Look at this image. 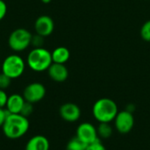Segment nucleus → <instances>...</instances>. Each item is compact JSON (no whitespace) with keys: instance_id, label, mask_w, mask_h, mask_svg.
I'll list each match as a JSON object with an SVG mask.
<instances>
[{"instance_id":"obj_3","label":"nucleus","mask_w":150,"mask_h":150,"mask_svg":"<svg viewBox=\"0 0 150 150\" xmlns=\"http://www.w3.org/2000/svg\"><path fill=\"white\" fill-rule=\"evenodd\" d=\"M52 63V54L44 47H35L28 54L27 65L35 72L47 70Z\"/></svg>"},{"instance_id":"obj_18","label":"nucleus","mask_w":150,"mask_h":150,"mask_svg":"<svg viewBox=\"0 0 150 150\" xmlns=\"http://www.w3.org/2000/svg\"><path fill=\"white\" fill-rule=\"evenodd\" d=\"M33 104L25 101V103L23 105V108L21 110L20 114L23 115V116H25V117H26V118H28L33 113Z\"/></svg>"},{"instance_id":"obj_20","label":"nucleus","mask_w":150,"mask_h":150,"mask_svg":"<svg viewBox=\"0 0 150 150\" xmlns=\"http://www.w3.org/2000/svg\"><path fill=\"white\" fill-rule=\"evenodd\" d=\"M85 150H106V149L102 144L100 140H98V141H97V142H95L93 143L89 144Z\"/></svg>"},{"instance_id":"obj_7","label":"nucleus","mask_w":150,"mask_h":150,"mask_svg":"<svg viewBox=\"0 0 150 150\" xmlns=\"http://www.w3.org/2000/svg\"><path fill=\"white\" fill-rule=\"evenodd\" d=\"M76 136L87 145L100 140L98 135L97 127L91 122H83L78 125Z\"/></svg>"},{"instance_id":"obj_22","label":"nucleus","mask_w":150,"mask_h":150,"mask_svg":"<svg viewBox=\"0 0 150 150\" xmlns=\"http://www.w3.org/2000/svg\"><path fill=\"white\" fill-rule=\"evenodd\" d=\"M8 97L9 96L7 95L5 91L0 89V108H4L6 106Z\"/></svg>"},{"instance_id":"obj_21","label":"nucleus","mask_w":150,"mask_h":150,"mask_svg":"<svg viewBox=\"0 0 150 150\" xmlns=\"http://www.w3.org/2000/svg\"><path fill=\"white\" fill-rule=\"evenodd\" d=\"M43 38L42 36L39 35L36 33V35H33L32 40H31V45L34 46L35 47H41V45L43 44ZM34 47V48H35Z\"/></svg>"},{"instance_id":"obj_13","label":"nucleus","mask_w":150,"mask_h":150,"mask_svg":"<svg viewBox=\"0 0 150 150\" xmlns=\"http://www.w3.org/2000/svg\"><path fill=\"white\" fill-rule=\"evenodd\" d=\"M50 143L44 135H34L29 139L25 147V150H49Z\"/></svg>"},{"instance_id":"obj_23","label":"nucleus","mask_w":150,"mask_h":150,"mask_svg":"<svg viewBox=\"0 0 150 150\" xmlns=\"http://www.w3.org/2000/svg\"><path fill=\"white\" fill-rule=\"evenodd\" d=\"M7 12V5L4 1L0 0V21L5 17Z\"/></svg>"},{"instance_id":"obj_17","label":"nucleus","mask_w":150,"mask_h":150,"mask_svg":"<svg viewBox=\"0 0 150 150\" xmlns=\"http://www.w3.org/2000/svg\"><path fill=\"white\" fill-rule=\"evenodd\" d=\"M141 37L145 40L150 42V20L146 21L141 28Z\"/></svg>"},{"instance_id":"obj_12","label":"nucleus","mask_w":150,"mask_h":150,"mask_svg":"<svg viewBox=\"0 0 150 150\" xmlns=\"http://www.w3.org/2000/svg\"><path fill=\"white\" fill-rule=\"evenodd\" d=\"M25 103V100L23 95L17 94V93L11 94V96L8 97L5 110L8 112V113H16V114L20 113Z\"/></svg>"},{"instance_id":"obj_2","label":"nucleus","mask_w":150,"mask_h":150,"mask_svg":"<svg viewBox=\"0 0 150 150\" xmlns=\"http://www.w3.org/2000/svg\"><path fill=\"white\" fill-rule=\"evenodd\" d=\"M119 112L116 102L108 98L97 100L92 107V115L99 123H111Z\"/></svg>"},{"instance_id":"obj_25","label":"nucleus","mask_w":150,"mask_h":150,"mask_svg":"<svg viewBox=\"0 0 150 150\" xmlns=\"http://www.w3.org/2000/svg\"><path fill=\"white\" fill-rule=\"evenodd\" d=\"M134 109H135V106H134V105H133V104H129V105H127V107H126V110L128 111V112H132V113H134Z\"/></svg>"},{"instance_id":"obj_6","label":"nucleus","mask_w":150,"mask_h":150,"mask_svg":"<svg viewBox=\"0 0 150 150\" xmlns=\"http://www.w3.org/2000/svg\"><path fill=\"white\" fill-rule=\"evenodd\" d=\"M113 121L116 130L121 134H127L130 133L134 128V113L127 110L119 112Z\"/></svg>"},{"instance_id":"obj_9","label":"nucleus","mask_w":150,"mask_h":150,"mask_svg":"<svg viewBox=\"0 0 150 150\" xmlns=\"http://www.w3.org/2000/svg\"><path fill=\"white\" fill-rule=\"evenodd\" d=\"M60 116L67 122H76L81 117L80 107L74 103H65L59 109Z\"/></svg>"},{"instance_id":"obj_26","label":"nucleus","mask_w":150,"mask_h":150,"mask_svg":"<svg viewBox=\"0 0 150 150\" xmlns=\"http://www.w3.org/2000/svg\"><path fill=\"white\" fill-rule=\"evenodd\" d=\"M41 2L44 4H49L51 2V0H41Z\"/></svg>"},{"instance_id":"obj_24","label":"nucleus","mask_w":150,"mask_h":150,"mask_svg":"<svg viewBox=\"0 0 150 150\" xmlns=\"http://www.w3.org/2000/svg\"><path fill=\"white\" fill-rule=\"evenodd\" d=\"M7 115H8V112L4 108H0V127H3Z\"/></svg>"},{"instance_id":"obj_8","label":"nucleus","mask_w":150,"mask_h":150,"mask_svg":"<svg viewBox=\"0 0 150 150\" xmlns=\"http://www.w3.org/2000/svg\"><path fill=\"white\" fill-rule=\"evenodd\" d=\"M46 96V88L40 83H32L28 84L24 91L23 97L26 102L35 104L41 101Z\"/></svg>"},{"instance_id":"obj_10","label":"nucleus","mask_w":150,"mask_h":150,"mask_svg":"<svg viewBox=\"0 0 150 150\" xmlns=\"http://www.w3.org/2000/svg\"><path fill=\"white\" fill-rule=\"evenodd\" d=\"M34 28L37 34L42 37H47L54 32V23L49 16L42 15L36 19L34 23Z\"/></svg>"},{"instance_id":"obj_1","label":"nucleus","mask_w":150,"mask_h":150,"mask_svg":"<svg viewBox=\"0 0 150 150\" xmlns=\"http://www.w3.org/2000/svg\"><path fill=\"white\" fill-rule=\"evenodd\" d=\"M30 123L28 118L20 113H8L2 127L4 136L11 140L22 138L28 132Z\"/></svg>"},{"instance_id":"obj_11","label":"nucleus","mask_w":150,"mask_h":150,"mask_svg":"<svg viewBox=\"0 0 150 150\" xmlns=\"http://www.w3.org/2000/svg\"><path fill=\"white\" fill-rule=\"evenodd\" d=\"M47 71L50 78L57 83H62L69 77V70L64 64L53 62Z\"/></svg>"},{"instance_id":"obj_19","label":"nucleus","mask_w":150,"mask_h":150,"mask_svg":"<svg viewBox=\"0 0 150 150\" xmlns=\"http://www.w3.org/2000/svg\"><path fill=\"white\" fill-rule=\"evenodd\" d=\"M11 83V79L4 75V73L0 74V89L1 90H6Z\"/></svg>"},{"instance_id":"obj_15","label":"nucleus","mask_w":150,"mask_h":150,"mask_svg":"<svg viewBox=\"0 0 150 150\" xmlns=\"http://www.w3.org/2000/svg\"><path fill=\"white\" fill-rule=\"evenodd\" d=\"M98 135L99 139H109L113 133V129L110 123H99L97 127Z\"/></svg>"},{"instance_id":"obj_5","label":"nucleus","mask_w":150,"mask_h":150,"mask_svg":"<svg viewBox=\"0 0 150 150\" xmlns=\"http://www.w3.org/2000/svg\"><path fill=\"white\" fill-rule=\"evenodd\" d=\"M32 37V33L26 29L18 28L10 34L8 43L13 51L21 52L25 50L31 45Z\"/></svg>"},{"instance_id":"obj_16","label":"nucleus","mask_w":150,"mask_h":150,"mask_svg":"<svg viewBox=\"0 0 150 150\" xmlns=\"http://www.w3.org/2000/svg\"><path fill=\"white\" fill-rule=\"evenodd\" d=\"M87 146H88L87 144H85L79 138L75 136L71 138L67 143L66 150H85Z\"/></svg>"},{"instance_id":"obj_4","label":"nucleus","mask_w":150,"mask_h":150,"mask_svg":"<svg viewBox=\"0 0 150 150\" xmlns=\"http://www.w3.org/2000/svg\"><path fill=\"white\" fill-rule=\"evenodd\" d=\"M25 69L24 60L18 54L7 56L2 63V73L9 76L11 80L20 77Z\"/></svg>"},{"instance_id":"obj_14","label":"nucleus","mask_w":150,"mask_h":150,"mask_svg":"<svg viewBox=\"0 0 150 150\" xmlns=\"http://www.w3.org/2000/svg\"><path fill=\"white\" fill-rule=\"evenodd\" d=\"M52 54V61L54 63H61L64 64L66 63L69 57H70V53L69 50L65 47H58L54 51L51 53Z\"/></svg>"}]
</instances>
